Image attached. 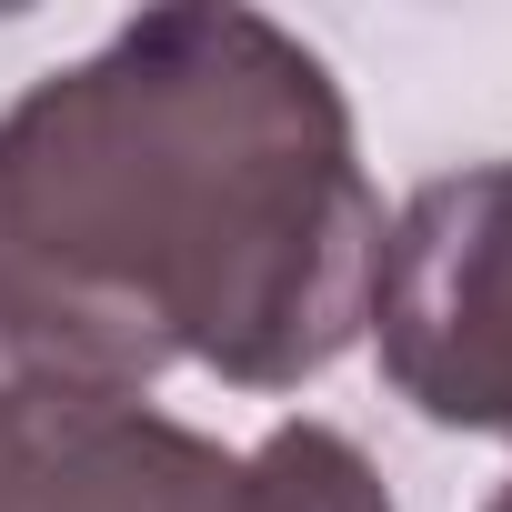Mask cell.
Returning a JSON list of instances; mask_svg holds the SVG:
<instances>
[{
  "instance_id": "cell-1",
  "label": "cell",
  "mask_w": 512,
  "mask_h": 512,
  "mask_svg": "<svg viewBox=\"0 0 512 512\" xmlns=\"http://www.w3.org/2000/svg\"><path fill=\"white\" fill-rule=\"evenodd\" d=\"M382 231L302 31L241 0L141 11L0 111V392H302L372 322Z\"/></svg>"
},
{
  "instance_id": "cell-2",
  "label": "cell",
  "mask_w": 512,
  "mask_h": 512,
  "mask_svg": "<svg viewBox=\"0 0 512 512\" xmlns=\"http://www.w3.org/2000/svg\"><path fill=\"white\" fill-rule=\"evenodd\" d=\"M362 332L432 432L512 442V161L442 171L392 211Z\"/></svg>"
},
{
  "instance_id": "cell-3",
  "label": "cell",
  "mask_w": 512,
  "mask_h": 512,
  "mask_svg": "<svg viewBox=\"0 0 512 512\" xmlns=\"http://www.w3.org/2000/svg\"><path fill=\"white\" fill-rule=\"evenodd\" d=\"M241 452L81 392H0V512H231Z\"/></svg>"
},
{
  "instance_id": "cell-4",
  "label": "cell",
  "mask_w": 512,
  "mask_h": 512,
  "mask_svg": "<svg viewBox=\"0 0 512 512\" xmlns=\"http://www.w3.org/2000/svg\"><path fill=\"white\" fill-rule=\"evenodd\" d=\"M231 512H392L372 452L332 422H272L231 472Z\"/></svg>"
},
{
  "instance_id": "cell-5",
  "label": "cell",
  "mask_w": 512,
  "mask_h": 512,
  "mask_svg": "<svg viewBox=\"0 0 512 512\" xmlns=\"http://www.w3.org/2000/svg\"><path fill=\"white\" fill-rule=\"evenodd\" d=\"M482 512H512V482H502V492H492V502H482Z\"/></svg>"
}]
</instances>
